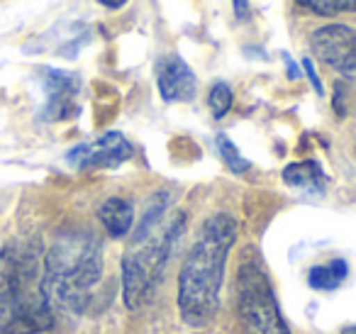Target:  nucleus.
I'll use <instances>...</instances> for the list:
<instances>
[{
	"label": "nucleus",
	"mask_w": 356,
	"mask_h": 334,
	"mask_svg": "<svg viewBox=\"0 0 356 334\" xmlns=\"http://www.w3.org/2000/svg\"><path fill=\"white\" fill-rule=\"evenodd\" d=\"M40 84L44 90V105L40 110V118L44 122H61L79 113L76 95H79L81 81L76 74L44 66L40 69Z\"/></svg>",
	"instance_id": "423d86ee"
},
{
	"label": "nucleus",
	"mask_w": 356,
	"mask_h": 334,
	"mask_svg": "<svg viewBox=\"0 0 356 334\" xmlns=\"http://www.w3.org/2000/svg\"><path fill=\"white\" fill-rule=\"evenodd\" d=\"M103 276V244L93 234H69L44 256L42 290L54 305L81 312Z\"/></svg>",
	"instance_id": "7ed1b4c3"
},
{
	"label": "nucleus",
	"mask_w": 356,
	"mask_h": 334,
	"mask_svg": "<svg viewBox=\"0 0 356 334\" xmlns=\"http://www.w3.org/2000/svg\"><path fill=\"white\" fill-rule=\"evenodd\" d=\"M51 324L54 310L42 290L35 251L8 241L0 251V332L37 334Z\"/></svg>",
	"instance_id": "f03ea898"
},
{
	"label": "nucleus",
	"mask_w": 356,
	"mask_h": 334,
	"mask_svg": "<svg viewBox=\"0 0 356 334\" xmlns=\"http://www.w3.org/2000/svg\"><path fill=\"white\" fill-rule=\"evenodd\" d=\"M98 220L113 239H122L134 230V207L124 198H108L98 207Z\"/></svg>",
	"instance_id": "9d476101"
},
{
	"label": "nucleus",
	"mask_w": 356,
	"mask_h": 334,
	"mask_svg": "<svg viewBox=\"0 0 356 334\" xmlns=\"http://www.w3.org/2000/svg\"><path fill=\"white\" fill-rule=\"evenodd\" d=\"M132 154L134 149L124 134L108 132L103 137L93 139V142L74 147L66 154V161L74 168H81V171H90V168H118L120 164L129 161Z\"/></svg>",
	"instance_id": "0eeeda50"
},
{
	"label": "nucleus",
	"mask_w": 356,
	"mask_h": 334,
	"mask_svg": "<svg viewBox=\"0 0 356 334\" xmlns=\"http://www.w3.org/2000/svg\"><path fill=\"white\" fill-rule=\"evenodd\" d=\"M310 49L322 64L334 69L341 79L356 81V30L341 22L317 27L310 35Z\"/></svg>",
	"instance_id": "39448f33"
},
{
	"label": "nucleus",
	"mask_w": 356,
	"mask_h": 334,
	"mask_svg": "<svg viewBox=\"0 0 356 334\" xmlns=\"http://www.w3.org/2000/svg\"><path fill=\"white\" fill-rule=\"evenodd\" d=\"M283 181L286 186L300 188V191H320L325 183V173L320 164L307 159V161H296L283 168Z\"/></svg>",
	"instance_id": "9b49d317"
},
{
	"label": "nucleus",
	"mask_w": 356,
	"mask_h": 334,
	"mask_svg": "<svg viewBox=\"0 0 356 334\" xmlns=\"http://www.w3.org/2000/svg\"><path fill=\"white\" fill-rule=\"evenodd\" d=\"M237 305L244 334H291L264 266L249 251L239 264Z\"/></svg>",
	"instance_id": "20e7f679"
},
{
	"label": "nucleus",
	"mask_w": 356,
	"mask_h": 334,
	"mask_svg": "<svg viewBox=\"0 0 356 334\" xmlns=\"http://www.w3.org/2000/svg\"><path fill=\"white\" fill-rule=\"evenodd\" d=\"M302 10L320 17H334L341 13H356V0H296Z\"/></svg>",
	"instance_id": "ddd939ff"
},
{
	"label": "nucleus",
	"mask_w": 356,
	"mask_h": 334,
	"mask_svg": "<svg viewBox=\"0 0 356 334\" xmlns=\"http://www.w3.org/2000/svg\"><path fill=\"white\" fill-rule=\"evenodd\" d=\"M349 276V266L344 259H330L327 264L312 266L307 280L315 290H334L344 283V278Z\"/></svg>",
	"instance_id": "f8f14e48"
},
{
	"label": "nucleus",
	"mask_w": 356,
	"mask_h": 334,
	"mask_svg": "<svg viewBox=\"0 0 356 334\" xmlns=\"http://www.w3.org/2000/svg\"><path fill=\"white\" fill-rule=\"evenodd\" d=\"M152 290V278L144 266V261L137 254L127 251L122 256V303L127 310L142 308L144 298Z\"/></svg>",
	"instance_id": "1a4fd4ad"
},
{
	"label": "nucleus",
	"mask_w": 356,
	"mask_h": 334,
	"mask_svg": "<svg viewBox=\"0 0 356 334\" xmlns=\"http://www.w3.org/2000/svg\"><path fill=\"white\" fill-rule=\"evenodd\" d=\"M234 3V15L237 20H247L249 17V0H232Z\"/></svg>",
	"instance_id": "f3484780"
},
{
	"label": "nucleus",
	"mask_w": 356,
	"mask_h": 334,
	"mask_svg": "<svg viewBox=\"0 0 356 334\" xmlns=\"http://www.w3.org/2000/svg\"><path fill=\"white\" fill-rule=\"evenodd\" d=\"M302 69H305V74H307V79H310L315 93H320V95L325 93V90H322V81H320V76H317V71H315V66H312L310 59H302Z\"/></svg>",
	"instance_id": "dca6fc26"
},
{
	"label": "nucleus",
	"mask_w": 356,
	"mask_h": 334,
	"mask_svg": "<svg viewBox=\"0 0 356 334\" xmlns=\"http://www.w3.org/2000/svg\"><path fill=\"white\" fill-rule=\"evenodd\" d=\"M232 100H234L232 88L227 84H222V81H218L208 93V105L213 110V118L222 120L229 113V108H232Z\"/></svg>",
	"instance_id": "2eb2a0df"
},
{
	"label": "nucleus",
	"mask_w": 356,
	"mask_h": 334,
	"mask_svg": "<svg viewBox=\"0 0 356 334\" xmlns=\"http://www.w3.org/2000/svg\"><path fill=\"white\" fill-rule=\"evenodd\" d=\"M156 84L159 93L166 103H188L195 98V90H198L195 74L178 54H168L159 61Z\"/></svg>",
	"instance_id": "6e6552de"
},
{
	"label": "nucleus",
	"mask_w": 356,
	"mask_h": 334,
	"mask_svg": "<svg viewBox=\"0 0 356 334\" xmlns=\"http://www.w3.org/2000/svg\"><path fill=\"white\" fill-rule=\"evenodd\" d=\"M218 152H220V157H222L225 166H227L232 173H244V171H249V166H252V164L242 157V152L234 147V142L227 137V134H218Z\"/></svg>",
	"instance_id": "4468645a"
},
{
	"label": "nucleus",
	"mask_w": 356,
	"mask_h": 334,
	"mask_svg": "<svg viewBox=\"0 0 356 334\" xmlns=\"http://www.w3.org/2000/svg\"><path fill=\"white\" fill-rule=\"evenodd\" d=\"M237 241V220L229 212L208 217L178 273V312L188 327H208L220 310L225 269Z\"/></svg>",
	"instance_id": "f257e3e1"
},
{
	"label": "nucleus",
	"mask_w": 356,
	"mask_h": 334,
	"mask_svg": "<svg viewBox=\"0 0 356 334\" xmlns=\"http://www.w3.org/2000/svg\"><path fill=\"white\" fill-rule=\"evenodd\" d=\"M100 6L103 8H108V10H118V8H122L127 0H98Z\"/></svg>",
	"instance_id": "a211bd4d"
},
{
	"label": "nucleus",
	"mask_w": 356,
	"mask_h": 334,
	"mask_svg": "<svg viewBox=\"0 0 356 334\" xmlns=\"http://www.w3.org/2000/svg\"><path fill=\"white\" fill-rule=\"evenodd\" d=\"M341 334H356V324H354V327H346V329H344V332H341Z\"/></svg>",
	"instance_id": "6ab92c4d"
}]
</instances>
